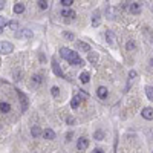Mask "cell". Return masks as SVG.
<instances>
[{
    "mask_svg": "<svg viewBox=\"0 0 153 153\" xmlns=\"http://www.w3.org/2000/svg\"><path fill=\"white\" fill-rule=\"evenodd\" d=\"M60 55L64 58L66 61H69L70 64H74V66H81V64H84V61L78 57V54H76L75 51L67 49V48H61V49H60Z\"/></svg>",
    "mask_w": 153,
    "mask_h": 153,
    "instance_id": "1",
    "label": "cell"
},
{
    "mask_svg": "<svg viewBox=\"0 0 153 153\" xmlns=\"http://www.w3.org/2000/svg\"><path fill=\"white\" fill-rule=\"evenodd\" d=\"M14 51V46L9 42H0V54H11Z\"/></svg>",
    "mask_w": 153,
    "mask_h": 153,
    "instance_id": "2",
    "label": "cell"
},
{
    "mask_svg": "<svg viewBox=\"0 0 153 153\" xmlns=\"http://www.w3.org/2000/svg\"><path fill=\"white\" fill-rule=\"evenodd\" d=\"M52 70H54V74H55L57 76H61V78H64V74H63L60 64L57 63V58H55V57L52 58Z\"/></svg>",
    "mask_w": 153,
    "mask_h": 153,
    "instance_id": "3",
    "label": "cell"
},
{
    "mask_svg": "<svg viewBox=\"0 0 153 153\" xmlns=\"http://www.w3.org/2000/svg\"><path fill=\"white\" fill-rule=\"evenodd\" d=\"M106 40L110 46H116V35L112 32V31H107L106 32Z\"/></svg>",
    "mask_w": 153,
    "mask_h": 153,
    "instance_id": "4",
    "label": "cell"
},
{
    "mask_svg": "<svg viewBox=\"0 0 153 153\" xmlns=\"http://www.w3.org/2000/svg\"><path fill=\"white\" fill-rule=\"evenodd\" d=\"M141 115H142L144 119L152 121V119H153V109H150V107H144L142 112H141Z\"/></svg>",
    "mask_w": 153,
    "mask_h": 153,
    "instance_id": "5",
    "label": "cell"
},
{
    "mask_svg": "<svg viewBox=\"0 0 153 153\" xmlns=\"http://www.w3.org/2000/svg\"><path fill=\"white\" fill-rule=\"evenodd\" d=\"M87 147H89V141H87L86 138H83V136H81V138L78 139V142H76V148L83 152V150H86Z\"/></svg>",
    "mask_w": 153,
    "mask_h": 153,
    "instance_id": "6",
    "label": "cell"
},
{
    "mask_svg": "<svg viewBox=\"0 0 153 153\" xmlns=\"http://www.w3.org/2000/svg\"><path fill=\"white\" fill-rule=\"evenodd\" d=\"M80 104H81V97H80V95H74V98H72V101H70V107H72V109H78Z\"/></svg>",
    "mask_w": 153,
    "mask_h": 153,
    "instance_id": "7",
    "label": "cell"
},
{
    "mask_svg": "<svg viewBox=\"0 0 153 153\" xmlns=\"http://www.w3.org/2000/svg\"><path fill=\"white\" fill-rule=\"evenodd\" d=\"M17 37H25V38H31L32 37V31H29V29H21V31H19V32L15 34Z\"/></svg>",
    "mask_w": 153,
    "mask_h": 153,
    "instance_id": "8",
    "label": "cell"
},
{
    "mask_svg": "<svg viewBox=\"0 0 153 153\" xmlns=\"http://www.w3.org/2000/svg\"><path fill=\"white\" fill-rule=\"evenodd\" d=\"M97 95H98V98L104 100V98H107V89L104 86H100V87L97 89Z\"/></svg>",
    "mask_w": 153,
    "mask_h": 153,
    "instance_id": "9",
    "label": "cell"
},
{
    "mask_svg": "<svg viewBox=\"0 0 153 153\" xmlns=\"http://www.w3.org/2000/svg\"><path fill=\"white\" fill-rule=\"evenodd\" d=\"M60 14L64 17V19H75V11H72V9H63Z\"/></svg>",
    "mask_w": 153,
    "mask_h": 153,
    "instance_id": "10",
    "label": "cell"
},
{
    "mask_svg": "<svg viewBox=\"0 0 153 153\" xmlns=\"http://www.w3.org/2000/svg\"><path fill=\"white\" fill-rule=\"evenodd\" d=\"M43 136L46 139H55V132L52 129H46V130H43Z\"/></svg>",
    "mask_w": 153,
    "mask_h": 153,
    "instance_id": "11",
    "label": "cell"
},
{
    "mask_svg": "<svg viewBox=\"0 0 153 153\" xmlns=\"http://www.w3.org/2000/svg\"><path fill=\"white\" fill-rule=\"evenodd\" d=\"M89 80H91V74H89V72H81V74H80V81L83 84L89 83Z\"/></svg>",
    "mask_w": 153,
    "mask_h": 153,
    "instance_id": "12",
    "label": "cell"
},
{
    "mask_svg": "<svg viewBox=\"0 0 153 153\" xmlns=\"http://www.w3.org/2000/svg\"><path fill=\"white\" fill-rule=\"evenodd\" d=\"M17 93H19L20 100H21V103H23V106H21V110H26V107H28V100H26L25 93H21V92L19 91V89H17Z\"/></svg>",
    "mask_w": 153,
    "mask_h": 153,
    "instance_id": "13",
    "label": "cell"
},
{
    "mask_svg": "<svg viewBox=\"0 0 153 153\" xmlns=\"http://www.w3.org/2000/svg\"><path fill=\"white\" fill-rule=\"evenodd\" d=\"M31 135H32L34 138H38L40 135H43V132H42V129H40L38 125H34V127L31 129Z\"/></svg>",
    "mask_w": 153,
    "mask_h": 153,
    "instance_id": "14",
    "label": "cell"
},
{
    "mask_svg": "<svg viewBox=\"0 0 153 153\" xmlns=\"http://www.w3.org/2000/svg\"><path fill=\"white\" fill-rule=\"evenodd\" d=\"M130 12H132V14H139V12H141L139 3H132V5H130Z\"/></svg>",
    "mask_w": 153,
    "mask_h": 153,
    "instance_id": "15",
    "label": "cell"
},
{
    "mask_svg": "<svg viewBox=\"0 0 153 153\" xmlns=\"http://www.w3.org/2000/svg\"><path fill=\"white\" fill-rule=\"evenodd\" d=\"M100 21H101V19H100V12H95V14H93V17H92V25L95 26H100Z\"/></svg>",
    "mask_w": 153,
    "mask_h": 153,
    "instance_id": "16",
    "label": "cell"
},
{
    "mask_svg": "<svg viewBox=\"0 0 153 153\" xmlns=\"http://www.w3.org/2000/svg\"><path fill=\"white\" fill-rule=\"evenodd\" d=\"M23 11H25V5H23V3H15V6H14V12H15V14H21Z\"/></svg>",
    "mask_w": 153,
    "mask_h": 153,
    "instance_id": "17",
    "label": "cell"
},
{
    "mask_svg": "<svg viewBox=\"0 0 153 153\" xmlns=\"http://www.w3.org/2000/svg\"><path fill=\"white\" fill-rule=\"evenodd\" d=\"M78 49H80V51H86V52H91V46H89L87 43H83V42H80V43H78Z\"/></svg>",
    "mask_w": 153,
    "mask_h": 153,
    "instance_id": "18",
    "label": "cell"
},
{
    "mask_svg": "<svg viewBox=\"0 0 153 153\" xmlns=\"http://www.w3.org/2000/svg\"><path fill=\"white\" fill-rule=\"evenodd\" d=\"M89 61H91L92 64H97V61H98V54L89 52Z\"/></svg>",
    "mask_w": 153,
    "mask_h": 153,
    "instance_id": "19",
    "label": "cell"
},
{
    "mask_svg": "<svg viewBox=\"0 0 153 153\" xmlns=\"http://www.w3.org/2000/svg\"><path fill=\"white\" fill-rule=\"evenodd\" d=\"M93 138H95L97 141H103V139H104V133H103L101 130H97V132L93 133Z\"/></svg>",
    "mask_w": 153,
    "mask_h": 153,
    "instance_id": "20",
    "label": "cell"
},
{
    "mask_svg": "<svg viewBox=\"0 0 153 153\" xmlns=\"http://www.w3.org/2000/svg\"><path fill=\"white\" fill-rule=\"evenodd\" d=\"M146 93H147V98L150 101H153V87L152 86H147L146 87Z\"/></svg>",
    "mask_w": 153,
    "mask_h": 153,
    "instance_id": "21",
    "label": "cell"
},
{
    "mask_svg": "<svg viewBox=\"0 0 153 153\" xmlns=\"http://www.w3.org/2000/svg\"><path fill=\"white\" fill-rule=\"evenodd\" d=\"M9 109H11V106L8 104V103H0V110H2V112H5V113H6V112H9Z\"/></svg>",
    "mask_w": 153,
    "mask_h": 153,
    "instance_id": "22",
    "label": "cell"
},
{
    "mask_svg": "<svg viewBox=\"0 0 153 153\" xmlns=\"http://www.w3.org/2000/svg\"><path fill=\"white\" fill-rule=\"evenodd\" d=\"M48 0H38V8L40 9H48Z\"/></svg>",
    "mask_w": 153,
    "mask_h": 153,
    "instance_id": "23",
    "label": "cell"
},
{
    "mask_svg": "<svg viewBox=\"0 0 153 153\" xmlns=\"http://www.w3.org/2000/svg\"><path fill=\"white\" fill-rule=\"evenodd\" d=\"M42 83V75H34L32 76V84H40Z\"/></svg>",
    "mask_w": 153,
    "mask_h": 153,
    "instance_id": "24",
    "label": "cell"
},
{
    "mask_svg": "<svg viewBox=\"0 0 153 153\" xmlns=\"http://www.w3.org/2000/svg\"><path fill=\"white\" fill-rule=\"evenodd\" d=\"M51 93H52V97H55V98H57L58 95H60V89H58L57 86H54V87L51 89Z\"/></svg>",
    "mask_w": 153,
    "mask_h": 153,
    "instance_id": "25",
    "label": "cell"
},
{
    "mask_svg": "<svg viewBox=\"0 0 153 153\" xmlns=\"http://www.w3.org/2000/svg\"><path fill=\"white\" fill-rule=\"evenodd\" d=\"M8 26H9L11 29H17V28H19V23H17L15 20L14 21H8Z\"/></svg>",
    "mask_w": 153,
    "mask_h": 153,
    "instance_id": "26",
    "label": "cell"
},
{
    "mask_svg": "<svg viewBox=\"0 0 153 153\" xmlns=\"http://www.w3.org/2000/svg\"><path fill=\"white\" fill-rule=\"evenodd\" d=\"M72 3H74V0H61V5H63V6H66V8H67V6H70Z\"/></svg>",
    "mask_w": 153,
    "mask_h": 153,
    "instance_id": "27",
    "label": "cell"
},
{
    "mask_svg": "<svg viewBox=\"0 0 153 153\" xmlns=\"http://www.w3.org/2000/svg\"><path fill=\"white\" fill-rule=\"evenodd\" d=\"M125 49H127V51H133V49H135V43L133 42H129L127 44H125Z\"/></svg>",
    "mask_w": 153,
    "mask_h": 153,
    "instance_id": "28",
    "label": "cell"
},
{
    "mask_svg": "<svg viewBox=\"0 0 153 153\" xmlns=\"http://www.w3.org/2000/svg\"><path fill=\"white\" fill-rule=\"evenodd\" d=\"M63 37H64V38H69V40H74V34H70V32H63Z\"/></svg>",
    "mask_w": 153,
    "mask_h": 153,
    "instance_id": "29",
    "label": "cell"
},
{
    "mask_svg": "<svg viewBox=\"0 0 153 153\" xmlns=\"http://www.w3.org/2000/svg\"><path fill=\"white\" fill-rule=\"evenodd\" d=\"M8 25V21H6V19H3L2 15H0V26H6Z\"/></svg>",
    "mask_w": 153,
    "mask_h": 153,
    "instance_id": "30",
    "label": "cell"
},
{
    "mask_svg": "<svg viewBox=\"0 0 153 153\" xmlns=\"http://www.w3.org/2000/svg\"><path fill=\"white\" fill-rule=\"evenodd\" d=\"M129 76H130V80H133L135 76H136V72H135V70H130V72H129Z\"/></svg>",
    "mask_w": 153,
    "mask_h": 153,
    "instance_id": "31",
    "label": "cell"
},
{
    "mask_svg": "<svg viewBox=\"0 0 153 153\" xmlns=\"http://www.w3.org/2000/svg\"><path fill=\"white\" fill-rule=\"evenodd\" d=\"M3 8H5V0H0V11H2Z\"/></svg>",
    "mask_w": 153,
    "mask_h": 153,
    "instance_id": "32",
    "label": "cell"
},
{
    "mask_svg": "<svg viewBox=\"0 0 153 153\" xmlns=\"http://www.w3.org/2000/svg\"><path fill=\"white\" fill-rule=\"evenodd\" d=\"M74 121H75L74 118H67V124H72V123H74Z\"/></svg>",
    "mask_w": 153,
    "mask_h": 153,
    "instance_id": "33",
    "label": "cell"
},
{
    "mask_svg": "<svg viewBox=\"0 0 153 153\" xmlns=\"http://www.w3.org/2000/svg\"><path fill=\"white\" fill-rule=\"evenodd\" d=\"M3 32V26H0V34H2Z\"/></svg>",
    "mask_w": 153,
    "mask_h": 153,
    "instance_id": "34",
    "label": "cell"
}]
</instances>
